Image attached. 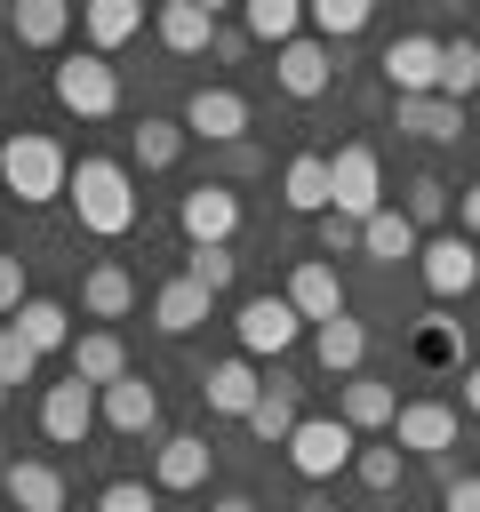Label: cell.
Returning a JSON list of instances; mask_svg holds the SVG:
<instances>
[{
    "label": "cell",
    "mask_w": 480,
    "mask_h": 512,
    "mask_svg": "<svg viewBox=\"0 0 480 512\" xmlns=\"http://www.w3.org/2000/svg\"><path fill=\"white\" fill-rule=\"evenodd\" d=\"M368 16H376L368 0H312V8H304V24H312V40H320V48H336V40L368 32Z\"/></svg>",
    "instance_id": "33"
},
{
    "label": "cell",
    "mask_w": 480,
    "mask_h": 512,
    "mask_svg": "<svg viewBox=\"0 0 480 512\" xmlns=\"http://www.w3.org/2000/svg\"><path fill=\"white\" fill-rule=\"evenodd\" d=\"M200 400H208L216 416H240V424H248V408L264 400V376H256V360H248V352H232V360L200 368Z\"/></svg>",
    "instance_id": "14"
},
{
    "label": "cell",
    "mask_w": 480,
    "mask_h": 512,
    "mask_svg": "<svg viewBox=\"0 0 480 512\" xmlns=\"http://www.w3.org/2000/svg\"><path fill=\"white\" fill-rule=\"evenodd\" d=\"M24 304H32V280H24V256H8V248H0V312L16 320Z\"/></svg>",
    "instance_id": "42"
},
{
    "label": "cell",
    "mask_w": 480,
    "mask_h": 512,
    "mask_svg": "<svg viewBox=\"0 0 480 512\" xmlns=\"http://www.w3.org/2000/svg\"><path fill=\"white\" fill-rule=\"evenodd\" d=\"M216 56H224V64H240V56H248V32H232V24H224V32H216Z\"/></svg>",
    "instance_id": "47"
},
{
    "label": "cell",
    "mask_w": 480,
    "mask_h": 512,
    "mask_svg": "<svg viewBox=\"0 0 480 512\" xmlns=\"http://www.w3.org/2000/svg\"><path fill=\"white\" fill-rule=\"evenodd\" d=\"M352 472H360V488H376V496H384V488H400V440L360 448V456H352Z\"/></svg>",
    "instance_id": "39"
},
{
    "label": "cell",
    "mask_w": 480,
    "mask_h": 512,
    "mask_svg": "<svg viewBox=\"0 0 480 512\" xmlns=\"http://www.w3.org/2000/svg\"><path fill=\"white\" fill-rule=\"evenodd\" d=\"M224 168H232V176H256V168H264V152H256V144H232V152H224Z\"/></svg>",
    "instance_id": "45"
},
{
    "label": "cell",
    "mask_w": 480,
    "mask_h": 512,
    "mask_svg": "<svg viewBox=\"0 0 480 512\" xmlns=\"http://www.w3.org/2000/svg\"><path fill=\"white\" fill-rule=\"evenodd\" d=\"M232 336H240V352H248V360H280V352L304 336V320H296V304H288V296H248V304L232 312Z\"/></svg>",
    "instance_id": "6"
},
{
    "label": "cell",
    "mask_w": 480,
    "mask_h": 512,
    "mask_svg": "<svg viewBox=\"0 0 480 512\" xmlns=\"http://www.w3.org/2000/svg\"><path fill=\"white\" fill-rule=\"evenodd\" d=\"M128 160H136L144 176L176 168V160H184V120H152V112H144V120L128 128Z\"/></svg>",
    "instance_id": "28"
},
{
    "label": "cell",
    "mask_w": 480,
    "mask_h": 512,
    "mask_svg": "<svg viewBox=\"0 0 480 512\" xmlns=\"http://www.w3.org/2000/svg\"><path fill=\"white\" fill-rule=\"evenodd\" d=\"M480 88V40L472 32H456V40H440V96L448 104H464Z\"/></svg>",
    "instance_id": "34"
},
{
    "label": "cell",
    "mask_w": 480,
    "mask_h": 512,
    "mask_svg": "<svg viewBox=\"0 0 480 512\" xmlns=\"http://www.w3.org/2000/svg\"><path fill=\"white\" fill-rule=\"evenodd\" d=\"M72 376L96 384V392L120 384V376H128V344H120V328H80V336H72Z\"/></svg>",
    "instance_id": "23"
},
{
    "label": "cell",
    "mask_w": 480,
    "mask_h": 512,
    "mask_svg": "<svg viewBox=\"0 0 480 512\" xmlns=\"http://www.w3.org/2000/svg\"><path fill=\"white\" fill-rule=\"evenodd\" d=\"M208 472H216V448H208L200 432H168V440L152 448V488H168V496L208 488Z\"/></svg>",
    "instance_id": "13"
},
{
    "label": "cell",
    "mask_w": 480,
    "mask_h": 512,
    "mask_svg": "<svg viewBox=\"0 0 480 512\" xmlns=\"http://www.w3.org/2000/svg\"><path fill=\"white\" fill-rule=\"evenodd\" d=\"M96 512H160V488H152V480H112V488L96 496Z\"/></svg>",
    "instance_id": "40"
},
{
    "label": "cell",
    "mask_w": 480,
    "mask_h": 512,
    "mask_svg": "<svg viewBox=\"0 0 480 512\" xmlns=\"http://www.w3.org/2000/svg\"><path fill=\"white\" fill-rule=\"evenodd\" d=\"M328 168H336V216L368 224V216L384 208V168H376V152H368V144H344V152H328Z\"/></svg>",
    "instance_id": "9"
},
{
    "label": "cell",
    "mask_w": 480,
    "mask_h": 512,
    "mask_svg": "<svg viewBox=\"0 0 480 512\" xmlns=\"http://www.w3.org/2000/svg\"><path fill=\"white\" fill-rule=\"evenodd\" d=\"M56 104L80 112V120H112V112H120V64L96 56V48L64 56V64H56Z\"/></svg>",
    "instance_id": "4"
},
{
    "label": "cell",
    "mask_w": 480,
    "mask_h": 512,
    "mask_svg": "<svg viewBox=\"0 0 480 512\" xmlns=\"http://www.w3.org/2000/svg\"><path fill=\"white\" fill-rule=\"evenodd\" d=\"M64 184H72V160H64V144H56V136H40V128H16V136L0 144V192H16L24 208H48V200H64Z\"/></svg>",
    "instance_id": "2"
},
{
    "label": "cell",
    "mask_w": 480,
    "mask_h": 512,
    "mask_svg": "<svg viewBox=\"0 0 480 512\" xmlns=\"http://www.w3.org/2000/svg\"><path fill=\"white\" fill-rule=\"evenodd\" d=\"M392 120H400V136H424V144H456L464 136V104H448V96H400Z\"/></svg>",
    "instance_id": "24"
},
{
    "label": "cell",
    "mask_w": 480,
    "mask_h": 512,
    "mask_svg": "<svg viewBox=\"0 0 480 512\" xmlns=\"http://www.w3.org/2000/svg\"><path fill=\"white\" fill-rule=\"evenodd\" d=\"M280 200H288L296 216H328V208H336V168H328V152H296V160L280 168Z\"/></svg>",
    "instance_id": "18"
},
{
    "label": "cell",
    "mask_w": 480,
    "mask_h": 512,
    "mask_svg": "<svg viewBox=\"0 0 480 512\" xmlns=\"http://www.w3.org/2000/svg\"><path fill=\"white\" fill-rule=\"evenodd\" d=\"M424 248V232L408 224V208H376L368 224H360V256H376V264H400V256H416Z\"/></svg>",
    "instance_id": "29"
},
{
    "label": "cell",
    "mask_w": 480,
    "mask_h": 512,
    "mask_svg": "<svg viewBox=\"0 0 480 512\" xmlns=\"http://www.w3.org/2000/svg\"><path fill=\"white\" fill-rule=\"evenodd\" d=\"M456 432H464V416H456L448 400H408V408L392 416V440H400L408 456H440V448H456Z\"/></svg>",
    "instance_id": "15"
},
{
    "label": "cell",
    "mask_w": 480,
    "mask_h": 512,
    "mask_svg": "<svg viewBox=\"0 0 480 512\" xmlns=\"http://www.w3.org/2000/svg\"><path fill=\"white\" fill-rule=\"evenodd\" d=\"M24 48H56L64 32H72V8L64 0H8V16H0Z\"/></svg>",
    "instance_id": "27"
},
{
    "label": "cell",
    "mask_w": 480,
    "mask_h": 512,
    "mask_svg": "<svg viewBox=\"0 0 480 512\" xmlns=\"http://www.w3.org/2000/svg\"><path fill=\"white\" fill-rule=\"evenodd\" d=\"M152 32H160V48H176V56H200V48H216V8L208 0H168L160 16H152Z\"/></svg>",
    "instance_id": "20"
},
{
    "label": "cell",
    "mask_w": 480,
    "mask_h": 512,
    "mask_svg": "<svg viewBox=\"0 0 480 512\" xmlns=\"http://www.w3.org/2000/svg\"><path fill=\"white\" fill-rule=\"evenodd\" d=\"M8 392H16V384H0V408H8Z\"/></svg>",
    "instance_id": "50"
},
{
    "label": "cell",
    "mask_w": 480,
    "mask_h": 512,
    "mask_svg": "<svg viewBox=\"0 0 480 512\" xmlns=\"http://www.w3.org/2000/svg\"><path fill=\"white\" fill-rule=\"evenodd\" d=\"M440 216H448V184H440L432 168H424V176H408V224L424 232V224H440Z\"/></svg>",
    "instance_id": "38"
},
{
    "label": "cell",
    "mask_w": 480,
    "mask_h": 512,
    "mask_svg": "<svg viewBox=\"0 0 480 512\" xmlns=\"http://www.w3.org/2000/svg\"><path fill=\"white\" fill-rule=\"evenodd\" d=\"M208 512H256V496H216Z\"/></svg>",
    "instance_id": "49"
},
{
    "label": "cell",
    "mask_w": 480,
    "mask_h": 512,
    "mask_svg": "<svg viewBox=\"0 0 480 512\" xmlns=\"http://www.w3.org/2000/svg\"><path fill=\"white\" fill-rule=\"evenodd\" d=\"M416 360H424V368H464V328L440 320V312L416 320Z\"/></svg>",
    "instance_id": "36"
},
{
    "label": "cell",
    "mask_w": 480,
    "mask_h": 512,
    "mask_svg": "<svg viewBox=\"0 0 480 512\" xmlns=\"http://www.w3.org/2000/svg\"><path fill=\"white\" fill-rule=\"evenodd\" d=\"M440 512H480V472L448 480V488H440Z\"/></svg>",
    "instance_id": "44"
},
{
    "label": "cell",
    "mask_w": 480,
    "mask_h": 512,
    "mask_svg": "<svg viewBox=\"0 0 480 512\" xmlns=\"http://www.w3.org/2000/svg\"><path fill=\"white\" fill-rule=\"evenodd\" d=\"M184 136H200V144H248V96L240 88H192L184 96Z\"/></svg>",
    "instance_id": "8"
},
{
    "label": "cell",
    "mask_w": 480,
    "mask_h": 512,
    "mask_svg": "<svg viewBox=\"0 0 480 512\" xmlns=\"http://www.w3.org/2000/svg\"><path fill=\"white\" fill-rule=\"evenodd\" d=\"M456 216H464L456 232H472V240H480V184H464V200H456Z\"/></svg>",
    "instance_id": "46"
},
{
    "label": "cell",
    "mask_w": 480,
    "mask_h": 512,
    "mask_svg": "<svg viewBox=\"0 0 480 512\" xmlns=\"http://www.w3.org/2000/svg\"><path fill=\"white\" fill-rule=\"evenodd\" d=\"M176 232H184L192 248H232V232H240V192H232L224 176L192 184V192L176 200Z\"/></svg>",
    "instance_id": "5"
},
{
    "label": "cell",
    "mask_w": 480,
    "mask_h": 512,
    "mask_svg": "<svg viewBox=\"0 0 480 512\" xmlns=\"http://www.w3.org/2000/svg\"><path fill=\"white\" fill-rule=\"evenodd\" d=\"M280 296L296 304V320H304V328L344 320V280H336V264H328V256H304V264L288 272V288H280Z\"/></svg>",
    "instance_id": "12"
},
{
    "label": "cell",
    "mask_w": 480,
    "mask_h": 512,
    "mask_svg": "<svg viewBox=\"0 0 480 512\" xmlns=\"http://www.w3.org/2000/svg\"><path fill=\"white\" fill-rule=\"evenodd\" d=\"M312 360L328 368V376H360V360H368V320H320L312 328Z\"/></svg>",
    "instance_id": "25"
},
{
    "label": "cell",
    "mask_w": 480,
    "mask_h": 512,
    "mask_svg": "<svg viewBox=\"0 0 480 512\" xmlns=\"http://www.w3.org/2000/svg\"><path fill=\"white\" fill-rule=\"evenodd\" d=\"M384 80H392V96H440V40L432 32H400L384 48Z\"/></svg>",
    "instance_id": "11"
},
{
    "label": "cell",
    "mask_w": 480,
    "mask_h": 512,
    "mask_svg": "<svg viewBox=\"0 0 480 512\" xmlns=\"http://www.w3.org/2000/svg\"><path fill=\"white\" fill-rule=\"evenodd\" d=\"M320 256H360V224L328 208V216H320Z\"/></svg>",
    "instance_id": "43"
},
{
    "label": "cell",
    "mask_w": 480,
    "mask_h": 512,
    "mask_svg": "<svg viewBox=\"0 0 480 512\" xmlns=\"http://www.w3.org/2000/svg\"><path fill=\"white\" fill-rule=\"evenodd\" d=\"M272 80H280V96L312 104V96H328V80H336V56H328L320 40H288V48L272 56Z\"/></svg>",
    "instance_id": "16"
},
{
    "label": "cell",
    "mask_w": 480,
    "mask_h": 512,
    "mask_svg": "<svg viewBox=\"0 0 480 512\" xmlns=\"http://www.w3.org/2000/svg\"><path fill=\"white\" fill-rule=\"evenodd\" d=\"M96 384H80V376H64V384H48L40 392V432L56 440V448H80L88 432H96Z\"/></svg>",
    "instance_id": "10"
},
{
    "label": "cell",
    "mask_w": 480,
    "mask_h": 512,
    "mask_svg": "<svg viewBox=\"0 0 480 512\" xmlns=\"http://www.w3.org/2000/svg\"><path fill=\"white\" fill-rule=\"evenodd\" d=\"M336 416L352 424V432H392V416H400V392L384 384V376H344V392H336Z\"/></svg>",
    "instance_id": "19"
},
{
    "label": "cell",
    "mask_w": 480,
    "mask_h": 512,
    "mask_svg": "<svg viewBox=\"0 0 480 512\" xmlns=\"http://www.w3.org/2000/svg\"><path fill=\"white\" fill-rule=\"evenodd\" d=\"M80 312H88V320H128V312H136V272L112 264V256L88 264V272H80Z\"/></svg>",
    "instance_id": "21"
},
{
    "label": "cell",
    "mask_w": 480,
    "mask_h": 512,
    "mask_svg": "<svg viewBox=\"0 0 480 512\" xmlns=\"http://www.w3.org/2000/svg\"><path fill=\"white\" fill-rule=\"evenodd\" d=\"M0 488H8L16 512H64V472H56L48 456H16V464L0 472Z\"/></svg>",
    "instance_id": "22"
},
{
    "label": "cell",
    "mask_w": 480,
    "mask_h": 512,
    "mask_svg": "<svg viewBox=\"0 0 480 512\" xmlns=\"http://www.w3.org/2000/svg\"><path fill=\"white\" fill-rule=\"evenodd\" d=\"M8 328H16V336L40 352V360H48V352H72V312H64L56 296H32V304H24Z\"/></svg>",
    "instance_id": "31"
},
{
    "label": "cell",
    "mask_w": 480,
    "mask_h": 512,
    "mask_svg": "<svg viewBox=\"0 0 480 512\" xmlns=\"http://www.w3.org/2000/svg\"><path fill=\"white\" fill-rule=\"evenodd\" d=\"M208 304H216V296H208L200 280H184V272H176V280L152 296V320H160V336H192V328L208 320Z\"/></svg>",
    "instance_id": "30"
},
{
    "label": "cell",
    "mask_w": 480,
    "mask_h": 512,
    "mask_svg": "<svg viewBox=\"0 0 480 512\" xmlns=\"http://www.w3.org/2000/svg\"><path fill=\"white\" fill-rule=\"evenodd\" d=\"M416 272H424L432 296H472V288H480V248H472V232H432V240L416 248Z\"/></svg>",
    "instance_id": "7"
},
{
    "label": "cell",
    "mask_w": 480,
    "mask_h": 512,
    "mask_svg": "<svg viewBox=\"0 0 480 512\" xmlns=\"http://www.w3.org/2000/svg\"><path fill=\"white\" fill-rule=\"evenodd\" d=\"M96 408H104V424H112V432H128V440L160 432V392H152L136 368H128L120 384H104V392H96Z\"/></svg>",
    "instance_id": "17"
},
{
    "label": "cell",
    "mask_w": 480,
    "mask_h": 512,
    "mask_svg": "<svg viewBox=\"0 0 480 512\" xmlns=\"http://www.w3.org/2000/svg\"><path fill=\"white\" fill-rule=\"evenodd\" d=\"M184 280H200L208 296H224V288L240 280V256H232V248H184Z\"/></svg>",
    "instance_id": "37"
},
{
    "label": "cell",
    "mask_w": 480,
    "mask_h": 512,
    "mask_svg": "<svg viewBox=\"0 0 480 512\" xmlns=\"http://www.w3.org/2000/svg\"><path fill=\"white\" fill-rule=\"evenodd\" d=\"M464 416H480V360L464 368Z\"/></svg>",
    "instance_id": "48"
},
{
    "label": "cell",
    "mask_w": 480,
    "mask_h": 512,
    "mask_svg": "<svg viewBox=\"0 0 480 512\" xmlns=\"http://www.w3.org/2000/svg\"><path fill=\"white\" fill-rule=\"evenodd\" d=\"M32 368H40V352L16 328H0V384H32Z\"/></svg>",
    "instance_id": "41"
},
{
    "label": "cell",
    "mask_w": 480,
    "mask_h": 512,
    "mask_svg": "<svg viewBox=\"0 0 480 512\" xmlns=\"http://www.w3.org/2000/svg\"><path fill=\"white\" fill-rule=\"evenodd\" d=\"M64 200H72L80 232H96V240H120V232H136V216H144V200H136V176H128L120 160H104V152L72 160V184H64Z\"/></svg>",
    "instance_id": "1"
},
{
    "label": "cell",
    "mask_w": 480,
    "mask_h": 512,
    "mask_svg": "<svg viewBox=\"0 0 480 512\" xmlns=\"http://www.w3.org/2000/svg\"><path fill=\"white\" fill-rule=\"evenodd\" d=\"M248 40H272V56L288 40H304V8L296 0H248Z\"/></svg>",
    "instance_id": "35"
},
{
    "label": "cell",
    "mask_w": 480,
    "mask_h": 512,
    "mask_svg": "<svg viewBox=\"0 0 480 512\" xmlns=\"http://www.w3.org/2000/svg\"><path fill=\"white\" fill-rule=\"evenodd\" d=\"M352 456H360V432L344 424V416H304L296 432H288V464H296V480H336V472H352Z\"/></svg>",
    "instance_id": "3"
},
{
    "label": "cell",
    "mask_w": 480,
    "mask_h": 512,
    "mask_svg": "<svg viewBox=\"0 0 480 512\" xmlns=\"http://www.w3.org/2000/svg\"><path fill=\"white\" fill-rule=\"evenodd\" d=\"M80 32H88L96 56H112V48H128V40L144 32V8H136V0H88V8H80Z\"/></svg>",
    "instance_id": "26"
},
{
    "label": "cell",
    "mask_w": 480,
    "mask_h": 512,
    "mask_svg": "<svg viewBox=\"0 0 480 512\" xmlns=\"http://www.w3.org/2000/svg\"><path fill=\"white\" fill-rule=\"evenodd\" d=\"M296 424H304V416H296V384H280V376H272V384H264V400L248 408V432H256L264 448H288V432H296Z\"/></svg>",
    "instance_id": "32"
}]
</instances>
